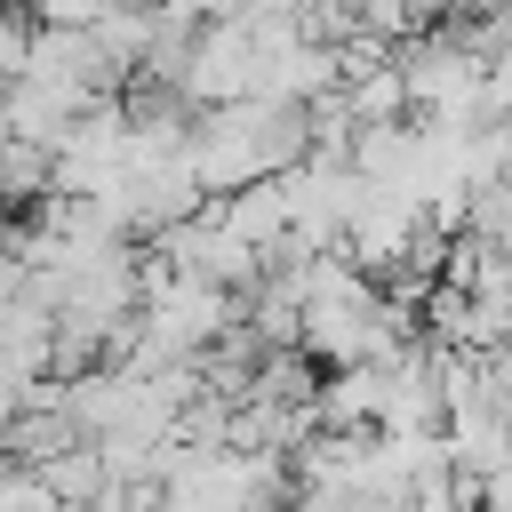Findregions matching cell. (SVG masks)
Returning <instances> with one entry per match:
<instances>
[{
  "mask_svg": "<svg viewBox=\"0 0 512 512\" xmlns=\"http://www.w3.org/2000/svg\"><path fill=\"white\" fill-rule=\"evenodd\" d=\"M80 88H64V80H48V72H8L0 80V120H8V136H24V144H40V152H56L64 144V128L80 120Z\"/></svg>",
  "mask_w": 512,
  "mask_h": 512,
  "instance_id": "1",
  "label": "cell"
},
{
  "mask_svg": "<svg viewBox=\"0 0 512 512\" xmlns=\"http://www.w3.org/2000/svg\"><path fill=\"white\" fill-rule=\"evenodd\" d=\"M24 72H48V80H64V88H80V96H112V88H128V80L104 64V48L88 40V24H32V40H24Z\"/></svg>",
  "mask_w": 512,
  "mask_h": 512,
  "instance_id": "2",
  "label": "cell"
},
{
  "mask_svg": "<svg viewBox=\"0 0 512 512\" xmlns=\"http://www.w3.org/2000/svg\"><path fill=\"white\" fill-rule=\"evenodd\" d=\"M48 192V152L24 136H0V208H32Z\"/></svg>",
  "mask_w": 512,
  "mask_h": 512,
  "instance_id": "3",
  "label": "cell"
},
{
  "mask_svg": "<svg viewBox=\"0 0 512 512\" xmlns=\"http://www.w3.org/2000/svg\"><path fill=\"white\" fill-rule=\"evenodd\" d=\"M24 40H32V8L0 0V80H8V72H24Z\"/></svg>",
  "mask_w": 512,
  "mask_h": 512,
  "instance_id": "4",
  "label": "cell"
},
{
  "mask_svg": "<svg viewBox=\"0 0 512 512\" xmlns=\"http://www.w3.org/2000/svg\"><path fill=\"white\" fill-rule=\"evenodd\" d=\"M0 136H8V120H0Z\"/></svg>",
  "mask_w": 512,
  "mask_h": 512,
  "instance_id": "5",
  "label": "cell"
},
{
  "mask_svg": "<svg viewBox=\"0 0 512 512\" xmlns=\"http://www.w3.org/2000/svg\"><path fill=\"white\" fill-rule=\"evenodd\" d=\"M16 8H24V0H16Z\"/></svg>",
  "mask_w": 512,
  "mask_h": 512,
  "instance_id": "6",
  "label": "cell"
}]
</instances>
